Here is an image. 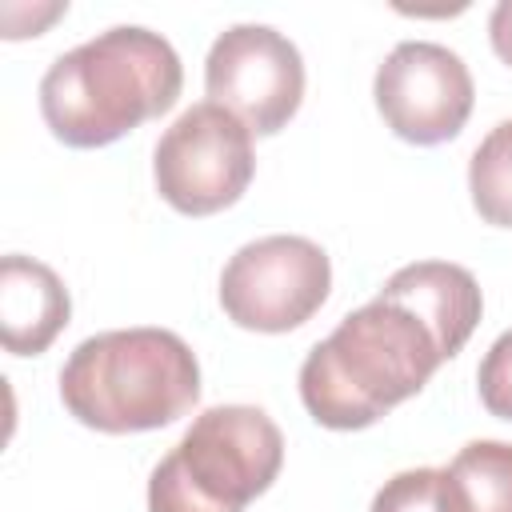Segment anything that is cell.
<instances>
[{
    "instance_id": "1",
    "label": "cell",
    "mask_w": 512,
    "mask_h": 512,
    "mask_svg": "<svg viewBox=\"0 0 512 512\" xmlns=\"http://www.w3.org/2000/svg\"><path fill=\"white\" fill-rule=\"evenodd\" d=\"M444 352L432 328L396 300H368L348 312L300 364V400L316 424L352 432L416 396Z\"/></svg>"
},
{
    "instance_id": "2",
    "label": "cell",
    "mask_w": 512,
    "mask_h": 512,
    "mask_svg": "<svg viewBox=\"0 0 512 512\" xmlns=\"http://www.w3.org/2000/svg\"><path fill=\"white\" fill-rule=\"evenodd\" d=\"M184 68L176 48L148 28L120 24L56 56L40 80V116L68 148H104L168 112Z\"/></svg>"
},
{
    "instance_id": "3",
    "label": "cell",
    "mask_w": 512,
    "mask_h": 512,
    "mask_svg": "<svg viewBox=\"0 0 512 512\" xmlns=\"http://www.w3.org/2000/svg\"><path fill=\"white\" fill-rule=\"evenodd\" d=\"M64 408L96 432H152L200 400L196 352L168 328L96 332L60 368Z\"/></svg>"
},
{
    "instance_id": "4",
    "label": "cell",
    "mask_w": 512,
    "mask_h": 512,
    "mask_svg": "<svg viewBox=\"0 0 512 512\" xmlns=\"http://www.w3.org/2000/svg\"><path fill=\"white\" fill-rule=\"evenodd\" d=\"M284 436L264 408H204L148 476V512H244L272 488Z\"/></svg>"
},
{
    "instance_id": "5",
    "label": "cell",
    "mask_w": 512,
    "mask_h": 512,
    "mask_svg": "<svg viewBox=\"0 0 512 512\" xmlns=\"http://www.w3.org/2000/svg\"><path fill=\"white\" fill-rule=\"evenodd\" d=\"M252 172V128L212 100L184 108L152 152L156 192L184 216L232 208L248 192Z\"/></svg>"
},
{
    "instance_id": "6",
    "label": "cell",
    "mask_w": 512,
    "mask_h": 512,
    "mask_svg": "<svg viewBox=\"0 0 512 512\" xmlns=\"http://www.w3.org/2000/svg\"><path fill=\"white\" fill-rule=\"evenodd\" d=\"M332 288V264L308 236H260L224 264L220 308L248 332L300 328Z\"/></svg>"
},
{
    "instance_id": "7",
    "label": "cell",
    "mask_w": 512,
    "mask_h": 512,
    "mask_svg": "<svg viewBox=\"0 0 512 512\" xmlns=\"http://www.w3.org/2000/svg\"><path fill=\"white\" fill-rule=\"evenodd\" d=\"M204 88L212 104L240 116L252 132H280L304 100L300 48L268 24H232L204 60Z\"/></svg>"
},
{
    "instance_id": "8",
    "label": "cell",
    "mask_w": 512,
    "mask_h": 512,
    "mask_svg": "<svg viewBox=\"0 0 512 512\" xmlns=\"http://www.w3.org/2000/svg\"><path fill=\"white\" fill-rule=\"evenodd\" d=\"M384 124L408 144H444L460 136L472 116V72L468 64L432 40L396 44L372 80Z\"/></svg>"
},
{
    "instance_id": "9",
    "label": "cell",
    "mask_w": 512,
    "mask_h": 512,
    "mask_svg": "<svg viewBox=\"0 0 512 512\" xmlns=\"http://www.w3.org/2000/svg\"><path fill=\"white\" fill-rule=\"evenodd\" d=\"M376 296L396 300L408 312H416L432 328L444 360L456 356L468 344V336H472V328L480 324V312H484L476 276L460 264H448V260L404 264L400 272H392L384 280V288Z\"/></svg>"
},
{
    "instance_id": "10",
    "label": "cell",
    "mask_w": 512,
    "mask_h": 512,
    "mask_svg": "<svg viewBox=\"0 0 512 512\" xmlns=\"http://www.w3.org/2000/svg\"><path fill=\"white\" fill-rule=\"evenodd\" d=\"M68 316V288L48 264L20 252L0 260V340L12 356H40L64 332Z\"/></svg>"
},
{
    "instance_id": "11",
    "label": "cell",
    "mask_w": 512,
    "mask_h": 512,
    "mask_svg": "<svg viewBox=\"0 0 512 512\" xmlns=\"http://www.w3.org/2000/svg\"><path fill=\"white\" fill-rule=\"evenodd\" d=\"M452 512H512V444L472 440L444 468Z\"/></svg>"
},
{
    "instance_id": "12",
    "label": "cell",
    "mask_w": 512,
    "mask_h": 512,
    "mask_svg": "<svg viewBox=\"0 0 512 512\" xmlns=\"http://www.w3.org/2000/svg\"><path fill=\"white\" fill-rule=\"evenodd\" d=\"M468 192L484 224L512 228V120H500L468 160Z\"/></svg>"
},
{
    "instance_id": "13",
    "label": "cell",
    "mask_w": 512,
    "mask_h": 512,
    "mask_svg": "<svg viewBox=\"0 0 512 512\" xmlns=\"http://www.w3.org/2000/svg\"><path fill=\"white\" fill-rule=\"evenodd\" d=\"M372 512H452L444 468H404L372 496Z\"/></svg>"
},
{
    "instance_id": "14",
    "label": "cell",
    "mask_w": 512,
    "mask_h": 512,
    "mask_svg": "<svg viewBox=\"0 0 512 512\" xmlns=\"http://www.w3.org/2000/svg\"><path fill=\"white\" fill-rule=\"evenodd\" d=\"M476 388H480V404L492 416L512 420V328L500 332L492 340V348L484 352V360L476 368Z\"/></svg>"
},
{
    "instance_id": "15",
    "label": "cell",
    "mask_w": 512,
    "mask_h": 512,
    "mask_svg": "<svg viewBox=\"0 0 512 512\" xmlns=\"http://www.w3.org/2000/svg\"><path fill=\"white\" fill-rule=\"evenodd\" d=\"M488 40H492V52L512 68V0H500L488 16Z\"/></svg>"
}]
</instances>
